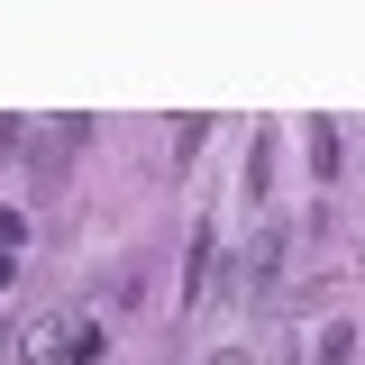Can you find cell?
<instances>
[{"label":"cell","instance_id":"cell-1","mask_svg":"<svg viewBox=\"0 0 365 365\" xmlns=\"http://www.w3.org/2000/svg\"><path fill=\"white\" fill-rule=\"evenodd\" d=\"M19 365H101V329L83 311H46L19 329Z\"/></svg>","mask_w":365,"mask_h":365},{"label":"cell","instance_id":"cell-2","mask_svg":"<svg viewBox=\"0 0 365 365\" xmlns=\"http://www.w3.org/2000/svg\"><path fill=\"white\" fill-rule=\"evenodd\" d=\"M83 137H91V119H83V110L46 119L37 137H19V146H28V174H55V165H73V155H83Z\"/></svg>","mask_w":365,"mask_h":365},{"label":"cell","instance_id":"cell-3","mask_svg":"<svg viewBox=\"0 0 365 365\" xmlns=\"http://www.w3.org/2000/svg\"><path fill=\"white\" fill-rule=\"evenodd\" d=\"M274 274H283V228H256V247H247V292H274Z\"/></svg>","mask_w":365,"mask_h":365},{"label":"cell","instance_id":"cell-4","mask_svg":"<svg viewBox=\"0 0 365 365\" xmlns=\"http://www.w3.org/2000/svg\"><path fill=\"white\" fill-rule=\"evenodd\" d=\"M311 165H319V182L338 174V128H329V119H319V128H311Z\"/></svg>","mask_w":365,"mask_h":365},{"label":"cell","instance_id":"cell-5","mask_svg":"<svg viewBox=\"0 0 365 365\" xmlns=\"http://www.w3.org/2000/svg\"><path fill=\"white\" fill-rule=\"evenodd\" d=\"M9 247H28V210H0V256Z\"/></svg>","mask_w":365,"mask_h":365},{"label":"cell","instance_id":"cell-6","mask_svg":"<svg viewBox=\"0 0 365 365\" xmlns=\"http://www.w3.org/2000/svg\"><path fill=\"white\" fill-rule=\"evenodd\" d=\"M210 365H247V347H220V356H210Z\"/></svg>","mask_w":365,"mask_h":365},{"label":"cell","instance_id":"cell-7","mask_svg":"<svg viewBox=\"0 0 365 365\" xmlns=\"http://www.w3.org/2000/svg\"><path fill=\"white\" fill-rule=\"evenodd\" d=\"M0 283H9V256H0Z\"/></svg>","mask_w":365,"mask_h":365}]
</instances>
